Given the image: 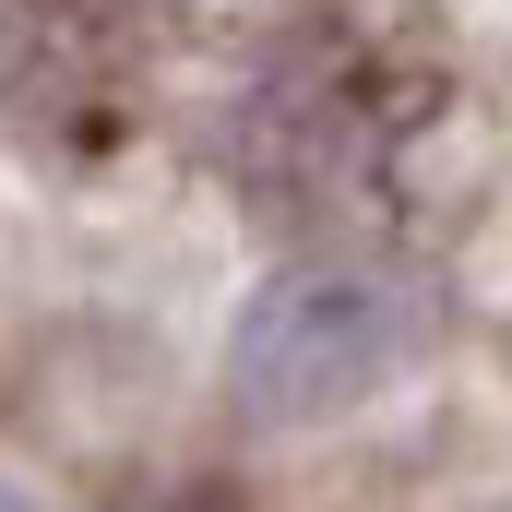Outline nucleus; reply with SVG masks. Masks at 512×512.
Listing matches in <instances>:
<instances>
[{"instance_id":"f257e3e1","label":"nucleus","mask_w":512,"mask_h":512,"mask_svg":"<svg viewBox=\"0 0 512 512\" xmlns=\"http://www.w3.org/2000/svg\"><path fill=\"white\" fill-rule=\"evenodd\" d=\"M429 120H441V60L417 36L370 12H310L227 96V167L274 227L358 239V215H382Z\"/></svg>"},{"instance_id":"f03ea898","label":"nucleus","mask_w":512,"mask_h":512,"mask_svg":"<svg viewBox=\"0 0 512 512\" xmlns=\"http://www.w3.org/2000/svg\"><path fill=\"white\" fill-rule=\"evenodd\" d=\"M179 0H0V131L36 167H120L167 108Z\"/></svg>"},{"instance_id":"7ed1b4c3","label":"nucleus","mask_w":512,"mask_h":512,"mask_svg":"<svg viewBox=\"0 0 512 512\" xmlns=\"http://www.w3.org/2000/svg\"><path fill=\"white\" fill-rule=\"evenodd\" d=\"M405 346H417V298L346 239V251H322V262H298V274L262 286V310L239 322V382L274 417H310V405L370 393Z\"/></svg>"}]
</instances>
